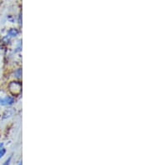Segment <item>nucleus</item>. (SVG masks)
I'll list each match as a JSON object with an SVG mask.
<instances>
[{
	"label": "nucleus",
	"mask_w": 150,
	"mask_h": 165,
	"mask_svg": "<svg viewBox=\"0 0 150 165\" xmlns=\"http://www.w3.org/2000/svg\"><path fill=\"white\" fill-rule=\"evenodd\" d=\"M13 99L12 97H5V98H3V99H0V105H3V106H7V105H12L13 103Z\"/></svg>",
	"instance_id": "obj_1"
},
{
	"label": "nucleus",
	"mask_w": 150,
	"mask_h": 165,
	"mask_svg": "<svg viewBox=\"0 0 150 165\" xmlns=\"http://www.w3.org/2000/svg\"><path fill=\"white\" fill-rule=\"evenodd\" d=\"M5 153H6V149H5L4 148L0 149V158H1L2 157H3V156H4Z\"/></svg>",
	"instance_id": "obj_2"
},
{
	"label": "nucleus",
	"mask_w": 150,
	"mask_h": 165,
	"mask_svg": "<svg viewBox=\"0 0 150 165\" xmlns=\"http://www.w3.org/2000/svg\"><path fill=\"white\" fill-rule=\"evenodd\" d=\"M18 165H22V163H20V164H19Z\"/></svg>",
	"instance_id": "obj_5"
},
{
	"label": "nucleus",
	"mask_w": 150,
	"mask_h": 165,
	"mask_svg": "<svg viewBox=\"0 0 150 165\" xmlns=\"http://www.w3.org/2000/svg\"><path fill=\"white\" fill-rule=\"evenodd\" d=\"M9 35H11L12 37H14V36H16L17 35V34H18V32L17 31H15L14 29H12V30H10L9 31Z\"/></svg>",
	"instance_id": "obj_3"
},
{
	"label": "nucleus",
	"mask_w": 150,
	"mask_h": 165,
	"mask_svg": "<svg viewBox=\"0 0 150 165\" xmlns=\"http://www.w3.org/2000/svg\"><path fill=\"white\" fill-rule=\"evenodd\" d=\"M11 158H12V156H10L6 161H5V163L3 164V165H9L10 164V161H11Z\"/></svg>",
	"instance_id": "obj_4"
}]
</instances>
